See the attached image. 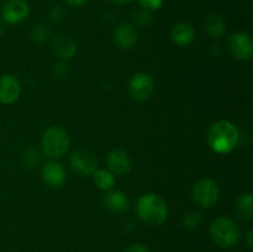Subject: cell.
<instances>
[{"label":"cell","instance_id":"6da1fadb","mask_svg":"<svg viewBox=\"0 0 253 252\" xmlns=\"http://www.w3.org/2000/svg\"><path fill=\"white\" fill-rule=\"evenodd\" d=\"M240 132L236 126L227 120H220L211 125L208 132V142L217 153H229L237 146Z\"/></svg>","mask_w":253,"mask_h":252},{"label":"cell","instance_id":"7a4b0ae2","mask_svg":"<svg viewBox=\"0 0 253 252\" xmlns=\"http://www.w3.org/2000/svg\"><path fill=\"white\" fill-rule=\"evenodd\" d=\"M137 215L143 222L152 226H160L167 220L168 208L165 199L157 194H145L138 199Z\"/></svg>","mask_w":253,"mask_h":252},{"label":"cell","instance_id":"3957f363","mask_svg":"<svg viewBox=\"0 0 253 252\" xmlns=\"http://www.w3.org/2000/svg\"><path fill=\"white\" fill-rule=\"evenodd\" d=\"M71 138L68 132L61 126H51L44 131L41 138V147L49 158H59L68 151Z\"/></svg>","mask_w":253,"mask_h":252},{"label":"cell","instance_id":"277c9868","mask_svg":"<svg viewBox=\"0 0 253 252\" xmlns=\"http://www.w3.org/2000/svg\"><path fill=\"white\" fill-rule=\"evenodd\" d=\"M210 235L219 246L231 247L239 241L240 229L234 220L229 217H217L210 226Z\"/></svg>","mask_w":253,"mask_h":252},{"label":"cell","instance_id":"5b68a950","mask_svg":"<svg viewBox=\"0 0 253 252\" xmlns=\"http://www.w3.org/2000/svg\"><path fill=\"white\" fill-rule=\"evenodd\" d=\"M192 194L193 200L199 207L208 209V208H211L216 204L220 197V189L214 179L204 178V179H200L199 182L195 183Z\"/></svg>","mask_w":253,"mask_h":252},{"label":"cell","instance_id":"8992f818","mask_svg":"<svg viewBox=\"0 0 253 252\" xmlns=\"http://www.w3.org/2000/svg\"><path fill=\"white\" fill-rule=\"evenodd\" d=\"M69 163L72 169L82 175H93L98 169V158L95 153L88 150H78L72 153Z\"/></svg>","mask_w":253,"mask_h":252},{"label":"cell","instance_id":"52a82bcc","mask_svg":"<svg viewBox=\"0 0 253 252\" xmlns=\"http://www.w3.org/2000/svg\"><path fill=\"white\" fill-rule=\"evenodd\" d=\"M155 83H153L152 77L148 73H136L131 78L128 84V93L132 99L137 101H143L148 99L152 94Z\"/></svg>","mask_w":253,"mask_h":252},{"label":"cell","instance_id":"ba28073f","mask_svg":"<svg viewBox=\"0 0 253 252\" xmlns=\"http://www.w3.org/2000/svg\"><path fill=\"white\" fill-rule=\"evenodd\" d=\"M229 49L232 56L240 61H249L253 54V42L246 32H236L229 39Z\"/></svg>","mask_w":253,"mask_h":252},{"label":"cell","instance_id":"9c48e42d","mask_svg":"<svg viewBox=\"0 0 253 252\" xmlns=\"http://www.w3.org/2000/svg\"><path fill=\"white\" fill-rule=\"evenodd\" d=\"M30 14V7L25 0H7L1 7V17L6 24H20Z\"/></svg>","mask_w":253,"mask_h":252},{"label":"cell","instance_id":"30bf717a","mask_svg":"<svg viewBox=\"0 0 253 252\" xmlns=\"http://www.w3.org/2000/svg\"><path fill=\"white\" fill-rule=\"evenodd\" d=\"M21 85L16 77L12 74H4L0 77V103L12 104L19 99Z\"/></svg>","mask_w":253,"mask_h":252},{"label":"cell","instance_id":"8fae6325","mask_svg":"<svg viewBox=\"0 0 253 252\" xmlns=\"http://www.w3.org/2000/svg\"><path fill=\"white\" fill-rule=\"evenodd\" d=\"M106 165L113 174L125 175L131 169V158L124 150L110 151L106 156Z\"/></svg>","mask_w":253,"mask_h":252},{"label":"cell","instance_id":"7c38bea8","mask_svg":"<svg viewBox=\"0 0 253 252\" xmlns=\"http://www.w3.org/2000/svg\"><path fill=\"white\" fill-rule=\"evenodd\" d=\"M138 39V34L135 26L130 22H121L114 30V40L116 44L124 49L132 48Z\"/></svg>","mask_w":253,"mask_h":252},{"label":"cell","instance_id":"4fadbf2b","mask_svg":"<svg viewBox=\"0 0 253 252\" xmlns=\"http://www.w3.org/2000/svg\"><path fill=\"white\" fill-rule=\"evenodd\" d=\"M41 178L46 185L51 188H58L66 182V170L59 163L49 162L41 169Z\"/></svg>","mask_w":253,"mask_h":252},{"label":"cell","instance_id":"5bb4252c","mask_svg":"<svg viewBox=\"0 0 253 252\" xmlns=\"http://www.w3.org/2000/svg\"><path fill=\"white\" fill-rule=\"evenodd\" d=\"M104 207L113 214H121L128 208L127 195L120 190H111L103 198Z\"/></svg>","mask_w":253,"mask_h":252},{"label":"cell","instance_id":"9a60e30c","mask_svg":"<svg viewBox=\"0 0 253 252\" xmlns=\"http://www.w3.org/2000/svg\"><path fill=\"white\" fill-rule=\"evenodd\" d=\"M52 48L54 53L63 59H71L77 53V44L67 35H57L52 40Z\"/></svg>","mask_w":253,"mask_h":252},{"label":"cell","instance_id":"2e32d148","mask_svg":"<svg viewBox=\"0 0 253 252\" xmlns=\"http://www.w3.org/2000/svg\"><path fill=\"white\" fill-rule=\"evenodd\" d=\"M204 29L208 32V35L215 39L222 37L226 32V22L221 15L216 12H211L208 15L204 20Z\"/></svg>","mask_w":253,"mask_h":252},{"label":"cell","instance_id":"e0dca14e","mask_svg":"<svg viewBox=\"0 0 253 252\" xmlns=\"http://www.w3.org/2000/svg\"><path fill=\"white\" fill-rule=\"evenodd\" d=\"M170 36L172 40L179 46H185V44L190 43L194 39V29L188 22H178L174 25L170 31Z\"/></svg>","mask_w":253,"mask_h":252},{"label":"cell","instance_id":"ac0fdd59","mask_svg":"<svg viewBox=\"0 0 253 252\" xmlns=\"http://www.w3.org/2000/svg\"><path fill=\"white\" fill-rule=\"evenodd\" d=\"M253 197L251 193H245L239 197L236 202V215L242 221H247L252 217Z\"/></svg>","mask_w":253,"mask_h":252},{"label":"cell","instance_id":"d6986e66","mask_svg":"<svg viewBox=\"0 0 253 252\" xmlns=\"http://www.w3.org/2000/svg\"><path fill=\"white\" fill-rule=\"evenodd\" d=\"M94 183L101 190H110L115 184V177L110 170L96 169L94 172Z\"/></svg>","mask_w":253,"mask_h":252},{"label":"cell","instance_id":"ffe728a7","mask_svg":"<svg viewBox=\"0 0 253 252\" xmlns=\"http://www.w3.org/2000/svg\"><path fill=\"white\" fill-rule=\"evenodd\" d=\"M41 163V155H40L39 151L34 150V148H30V150L25 151L21 156V165L25 168H36L37 166Z\"/></svg>","mask_w":253,"mask_h":252},{"label":"cell","instance_id":"44dd1931","mask_svg":"<svg viewBox=\"0 0 253 252\" xmlns=\"http://www.w3.org/2000/svg\"><path fill=\"white\" fill-rule=\"evenodd\" d=\"M51 36V29L46 25H37L32 29L31 31V39L32 41L36 42V43H42V42L46 41L48 37Z\"/></svg>","mask_w":253,"mask_h":252},{"label":"cell","instance_id":"7402d4cb","mask_svg":"<svg viewBox=\"0 0 253 252\" xmlns=\"http://www.w3.org/2000/svg\"><path fill=\"white\" fill-rule=\"evenodd\" d=\"M203 221V215L198 211H190L183 217V225L189 230H194L200 226Z\"/></svg>","mask_w":253,"mask_h":252},{"label":"cell","instance_id":"603a6c76","mask_svg":"<svg viewBox=\"0 0 253 252\" xmlns=\"http://www.w3.org/2000/svg\"><path fill=\"white\" fill-rule=\"evenodd\" d=\"M131 16H132L133 21L137 25H141V26H147L152 21V15L146 9L135 10V11H132Z\"/></svg>","mask_w":253,"mask_h":252},{"label":"cell","instance_id":"cb8c5ba5","mask_svg":"<svg viewBox=\"0 0 253 252\" xmlns=\"http://www.w3.org/2000/svg\"><path fill=\"white\" fill-rule=\"evenodd\" d=\"M64 16H66V11L62 6L57 5V6L52 7V10L49 11V19L52 20L56 24H59L61 21H63Z\"/></svg>","mask_w":253,"mask_h":252},{"label":"cell","instance_id":"d4e9b609","mask_svg":"<svg viewBox=\"0 0 253 252\" xmlns=\"http://www.w3.org/2000/svg\"><path fill=\"white\" fill-rule=\"evenodd\" d=\"M138 1H140L141 6L148 11L158 10L163 4V0H138Z\"/></svg>","mask_w":253,"mask_h":252},{"label":"cell","instance_id":"484cf974","mask_svg":"<svg viewBox=\"0 0 253 252\" xmlns=\"http://www.w3.org/2000/svg\"><path fill=\"white\" fill-rule=\"evenodd\" d=\"M125 252H151V251L147 246H145V245L135 244L128 246L127 249L125 250Z\"/></svg>","mask_w":253,"mask_h":252},{"label":"cell","instance_id":"4316f807","mask_svg":"<svg viewBox=\"0 0 253 252\" xmlns=\"http://www.w3.org/2000/svg\"><path fill=\"white\" fill-rule=\"evenodd\" d=\"M54 72H56V74L58 77H64L67 74V66L63 63H58L56 66V68H54Z\"/></svg>","mask_w":253,"mask_h":252},{"label":"cell","instance_id":"83f0119b","mask_svg":"<svg viewBox=\"0 0 253 252\" xmlns=\"http://www.w3.org/2000/svg\"><path fill=\"white\" fill-rule=\"evenodd\" d=\"M66 2L69 5V6L78 7V6H82V5L86 4L88 0H66Z\"/></svg>","mask_w":253,"mask_h":252},{"label":"cell","instance_id":"f1b7e54d","mask_svg":"<svg viewBox=\"0 0 253 252\" xmlns=\"http://www.w3.org/2000/svg\"><path fill=\"white\" fill-rule=\"evenodd\" d=\"M246 244H247V247H249L250 250L253 249V231L252 230H250V231L247 232Z\"/></svg>","mask_w":253,"mask_h":252},{"label":"cell","instance_id":"f546056e","mask_svg":"<svg viewBox=\"0 0 253 252\" xmlns=\"http://www.w3.org/2000/svg\"><path fill=\"white\" fill-rule=\"evenodd\" d=\"M108 1L115 5H123V4H128V2L133 1V0H108Z\"/></svg>","mask_w":253,"mask_h":252},{"label":"cell","instance_id":"4dcf8cb0","mask_svg":"<svg viewBox=\"0 0 253 252\" xmlns=\"http://www.w3.org/2000/svg\"><path fill=\"white\" fill-rule=\"evenodd\" d=\"M4 32V26L2 25H0V34H2Z\"/></svg>","mask_w":253,"mask_h":252}]
</instances>
